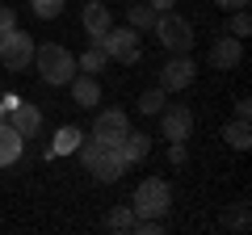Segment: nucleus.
Segmentation results:
<instances>
[{
    "instance_id": "f257e3e1",
    "label": "nucleus",
    "mask_w": 252,
    "mask_h": 235,
    "mask_svg": "<svg viewBox=\"0 0 252 235\" xmlns=\"http://www.w3.org/2000/svg\"><path fill=\"white\" fill-rule=\"evenodd\" d=\"M76 155H80V164L89 168V176L97 185H114V181H122V172H126V160H122V151L114 143H97V139L84 135V143L76 147Z\"/></svg>"
},
{
    "instance_id": "f03ea898",
    "label": "nucleus",
    "mask_w": 252,
    "mask_h": 235,
    "mask_svg": "<svg viewBox=\"0 0 252 235\" xmlns=\"http://www.w3.org/2000/svg\"><path fill=\"white\" fill-rule=\"evenodd\" d=\"M34 67L42 76V84H51V88H67L72 76L80 72L76 67V55L67 46H59V42H38L34 46Z\"/></svg>"
},
{
    "instance_id": "7ed1b4c3",
    "label": "nucleus",
    "mask_w": 252,
    "mask_h": 235,
    "mask_svg": "<svg viewBox=\"0 0 252 235\" xmlns=\"http://www.w3.org/2000/svg\"><path fill=\"white\" fill-rule=\"evenodd\" d=\"M130 210H135V218H164L172 210V185L164 181V176L139 181L135 198H130Z\"/></svg>"
},
{
    "instance_id": "20e7f679",
    "label": "nucleus",
    "mask_w": 252,
    "mask_h": 235,
    "mask_svg": "<svg viewBox=\"0 0 252 235\" xmlns=\"http://www.w3.org/2000/svg\"><path fill=\"white\" fill-rule=\"evenodd\" d=\"M152 34H156V42L164 46L168 55H193V26H189L181 13H160L156 17V26H152Z\"/></svg>"
},
{
    "instance_id": "39448f33",
    "label": "nucleus",
    "mask_w": 252,
    "mask_h": 235,
    "mask_svg": "<svg viewBox=\"0 0 252 235\" xmlns=\"http://www.w3.org/2000/svg\"><path fill=\"white\" fill-rule=\"evenodd\" d=\"M97 42H101V51H105L114 63H139V59H143V34L130 29V26H109Z\"/></svg>"
},
{
    "instance_id": "423d86ee",
    "label": "nucleus",
    "mask_w": 252,
    "mask_h": 235,
    "mask_svg": "<svg viewBox=\"0 0 252 235\" xmlns=\"http://www.w3.org/2000/svg\"><path fill=\"white\" fill-rule=\"evenodd\" d=\"M34 38L26 29H9V34H0V67L4 72H26L34 67Z\"/></svg>"
},
{
    "instance_id": "0eeeda50",
    "label": "nucleus",
    "mask_w": 252,
    "mask_h": 235,
    "mask_svg": "<svg viewBox=\"0 0 252 235\" xmlns=\"http://www.w3.org/2000/svg\"><path fill=\"white\" fill-rule=\"evenodd\" d=\"M193 80H198L193 55H172L168 63L160 67V88L164 92H185V88H193Z\"/></svg>"
},
{
    "instance_id": "6e6552de",
    "label": "nucleus",
    "mask_w": 252,
    "mask_h": 235,
    "mask_svg": "<svg viewBox=\"0 0 252 235\" xmlns=\"http://www.w3.org/2000/svg\"><path fill=\"white\" fill-rule=\"evenodd\" d=\"M160 135L168 139V143L193 139V109L189 105H164L160 109Z\"/></svg>"
},
{
    "instance_id": "1a4fd4ad",
    "label": "nucleus",
    "mask_w": 252,
    "mask_h": 235,
    "mask_svg": "<svg viewBox=\"0 0 252 235\" xmlns=\"http://www.w3.org/2000/svg\"><path fill=\"white\" fill-rule=\"evenodd\" d=\"M130 130V118H126V109H101L97 118H93V135L89 139H97V143H122V135Z\"/></svg>"
},
{
    "instance_id": "9d476101",
    "label": "nucleus",
    "mask_w": 252,
    "mask_h": 235,
    "mask_svg": "<svg viewBox=\"0 0 252 235\" xmlns=\"http://www.w3.org/2000/svg\"><path fill=\"white\" fill-rule=\"evenodd\" d=\"M4 122H9L21 139H34L38 130H42V109H38L34 101H21V97H17V101L9 105V114H4Z\"/></svg>"
},
{
    "instance_id": "9b49d317",
    "label": "nucleus",
    "mask_w": 252,
    "mask_h": 235,
    "mask_svg": "<svg viewBox=\"0 0 252 235\" xmlns=\"http://www.w3.org/2000/svg\"><path fill=\"white\" fill-rule=\"evenodd\" d=\"M240 59H244V38L223 34V38L210 42V67H215V72H235Z\"/></svg>"
},
{
    "instance_id": "f8f14e48",
    "label": "nucleus",
    "mask_w": 252,
    "mask_h": 235,
    "mask_svg": "<svg viewBox=\"0 0 252 235\" xmlns=\"http://www.w3.org/2000/svg\"><path fill=\"white\" fill-rule=\"evenodd\" d=\"M67 88H72V105H76V109H93V105H101V80H97V76L76 72Z\"/></svg>"
},
{
    "instance_id": "ddd939ff",
    "label": "nucleus",
    "mask_w": 252,
    "mask_h": 235,
    "mask_svg": "<svg viewBox=\"0 0 252 235\" xmlns=\"http://www.w3.org/2000/svg\"><path fill=\"white\" fill-rule=\"evenodd\" d=\"M80 26H84V34H89V42H97L101 34H105L109 26H114V17H109V4H101V0H89L80 9Z\"/></svg>"
},
{
    "instance_id": "4468645a",
    "label": "nucleus",
    "mask_w": 252,
    "mask_h": 235,
    "mask_svg": "<svg viewBox=\"0 0 252 235\" xmlns=\"http://www.w3.org/2000/svg\"><path fill=\"white\" fill-rule=\"evenodd\" d=\"M118 151H122V160H126V168H130V164H143L147 155H152V135H147V130H126L122 135V143H118Z\"/></svg>"
},
{
    "instance_id": "2eb2a0df",
    "label": "nucleus",
    "mask_w": 252,
    "mask_h": 235,
    "mask_svg": "<svg viewBox=\"0 0 252 235\" xmlns=\"http://www.w3.org/2000/svg\"><path fill=\"white\" fill-rule=\"evenodd\" d=\"M26 143L30 139H21L9 122H0V168H13L21 160V151H26Z\"/></svg>"
},
{
    "instance_id": "dca6fc26",
    "label": "nucleus",
    "mask_w": 252,
    "mask_h": 235,
    "mask_svg": "<svg viewBox=\"0 0 252 235\" xmlns=\"http://www.w3.org/2000/svg\"><path fill=\"white\" fill-rule=\"evenodd\" d=\"M80 143H84V130L80 126H59L51 135V151H46V155H76Z\"/></svg>"
},
{
    "instance_id": "f3484780",
    "label": "nucleus",
    "mask_w": 252,
    "mask_h": 235,
    "mask_svg": "<svg viewBox=\"0 0 252 235\" xmlns=\"http://www.w3.org/2000/svg\"><path fill=\"white\" fill-rule=\"evenodd\" d=\"M223 143L231 147V151H248L252 147V126H248V118H231L223 126Z\"/></svg>"
},
{
    "instance_id": "a211bd4d",
    "label": "nucleus",
    "mask_w": 252,
    "mask_h": 235,
    "mask_svg": "<svg viewBox=\"0 0 252 235\" xmlns=\"http://www.w3.org/2000/svg\"><path fill=\"white\" fill-rule=\"evenodd\" d=\"M105 63H109V55L101 51V42H89V51H84V55H76V67H80V72H89V76L105 72Z\"/></svg>"
},
{
    "instance_id": "6ab92c4d",
    "label": "nucleus",
    "mask_w": 252,
    "mask_h": 235,
    "mask_svg": "<svg viewBox=\"0 0 252 235\" xmlns=\"http://www.w3.org/2000/svg\"><path fill=\"white\" fill-rule=\"evenodd\" d=\"M156 17H160V13H156L152 4H135V9L126 13V26H130V29H139V34H147V29L156 26Z\"/></svg>"
},
{
    "instance_id": "aec40b11",
    "label": "nucleus",
    "mask_w": 252,
    "mask_h": 235,
    "mask_svg": "<svg viewBox=\"0 0 252 235\" xmlns=\"http://www.w3.org/2000/svg\"><path fill=\"white\" fill-rule=\"evenodd\" d=\"M105 227H109V231H135V210L126 206V202H122V206H114L105 214Z\"/></svg>"
},
{
    "instance_id": "412c9836",
    "label": "nucleus",
    "mask_w": 252,
    "mask_h": 235,
    "mask_svg": "<svg viewBox=\"0 0 252 235\" xmlns=\"http://www.w3.org/2000/svg\"><path fill=\"white\" fill-rule=\"evenodd\" d=\"M164 105H168V92L164 88H147L143 97H139V114H147V118H156Z\"/></svg>"
},
{
    "instance_id": "4be33fe9",
    "label": "nucleus",
    "mask_w": 252,
    "mask_h": 235,
    "mask_svg": "<svg viewBox=\"0 0 252 235\" xmlns=\"http://www.w3.org/2000/svg\"><path fill=\"white\" fill-rule=\"evenodd\" d=\"M227 34H231V38H248V34H252V13H248V9L227 13Z\"/></svg>"
},
{
    "instance_id": "5701e85b",
    "label": "nucleus",
    "mask_w": 252,
    "mask_h": 235,
    "mask_svg": "<svg viewBox=\"0 0 252 235\" xmlns=\"http://www.w3.org/2000/svg\"><path fill=\"white\" fill-rule=\"evenodd\" d=\"M30 9H34L38 21H55L63 9H67V0H30Z\"/></svg>"
},
{
    "instance_id": "b1692460",
    "label": "nucleus",
    "mask_w": 252,
    "mask_h": 235,
    "mask_svg": "<svg viewBox=\"0 0 252 235\" xmlns=\"http://www.w3.org/2000/svg\"><path fill=\"white\" fill-rule=\"evenodd\" d=\"M223 227H231V231H248V202H240L235 210H227V214H223Z\"/></svg>"
},
{
    "instance_id": "393cba45",
    "label": "nucleus",
    "mask_w": 252,
    "mask_h": 235,
    "mask_svg": "<svg viewBox=\"0 0 252 235\" xmlns=\"http://www.w3.org/2000/svg\"><path fill=\"white\" fill-rule=\"evenodd\" d=\"M9 29H17V13L9 4H0V34H9Z\"/></svg>"
},
{
    "instance_id": "a878e982",
    "label": "nucleus",
    "mask_w": 252,
    "mask_h": 235,
    "mask_svg": "<svg viewBox=\"0 0 252 235\" xmlns=\"http://www.w3.org/2000/svg\"><path fill=\"white\" fill-rule=\"evenodd\" d=\"M185 160H189L185 143H168V164H177V168H181V164H185Z\"/></svg>"
},
{
    "instance_id": "bb28decb",
    "label": "nucleus",
    "mask_w": 252,
    "mask_h": 235,
    "mask_svg": "<svg viewBox=\"0 0 252 235\" xmlns=\"http://www.w3.org/2000/svg\"><path fill=\"white\" fill-rule=\"evenodd\" d=\"M215 4H219L223 13H235V9H248L252 0H215Z\"/></svg>"
},
{
    "instance_id": "cd10ccee",
    "label": "nucleus",
    "mask_w": 252,
    "mask_h": 235,
    "mask_svg": "<svg viewBox=\"0 0 252 235\" xmlns=\"http://www.w3.org/2000/svg\"><path fill=\"white\" fill-rule=\"evenodd\" d=\"M235 118H252V101H248V97L235 101Z\"/></svg>"
},
{
    "instance_id": "c85d7f7f",
    "label": "nucleus",
    "mask_w": 252,
    "mask_h": 235,
    "mask_svg": "<svg viewBox=\"0 0 252 235\" xmlns=\"http://www.w3.org/2000/svg\"><path fill=\"white\" fill-rule=\"evenodd\" d=\"M147 4H152V9H156V13H168V9H172V4H177V0H147Z\"/></svg>"
},
{
    "instance_id": "c756f323",
    "label": "nucleus",
    "mask_w": 252,
    "mask_h": 235,
    "mask_svg": "<svg viewBox=\"0 0 252 235\" xmlns=\"http://www.w3.org/2000/svg\"><path fill=\"white\" fill-rule=\"evenodd\" d=\"M0 122H4V109H0Z\"/></svg>"
}]
</instances>
